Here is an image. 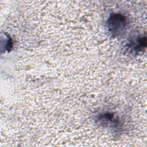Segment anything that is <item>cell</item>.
<instances>
[{
    "instance_id": "6da1fadb",
    "label": "cell",
    "mask_w": 147,
    "mask_h": 147,
    "mask_svg": "<svg viewBox=\"0 0 147 147\" xmlns=\"http://www.w3.org/2000/svg\"><path fill=\"white\" fill-rule=\"evenodd\" d=\"M107 24L109 31L112 34L117 36L124 30L126 26L125 18L121 14H114L109 18Z\"/></svg>"
},
{
    "instance_id": "7a4b0ae2",
    "label": "cell",
    "mask_w": 147,
    "mask_h": 147,
    "mask_svg": "<svg viewBox=\"0 0 147 147\" xmlns=\"http://www.w3.org/2000/svg\"><path fill=\"white\" fill-rule=\"evenodd\" d=\"M146 45V36L139 37L135 40V41L131 42L129 46L131 48V51L134 52H140L143 51Z\"/></svg>"
}]
</instances>
